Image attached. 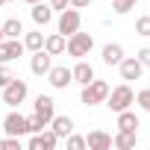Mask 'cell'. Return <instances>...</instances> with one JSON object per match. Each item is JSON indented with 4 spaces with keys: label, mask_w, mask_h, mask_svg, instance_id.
I'll use <instances>...</instances> for the list:
<instances>
[{
    "label": "cell",
    "mask_w": 150,
    "mask_h": 150,
    "mask_svg": "<svg viewBox=\"0 0 150 150\" xmlns=\"http://www.w3.org/2000/svg\"><path fill=\"white\" fill-rule=\"evenodd\" d=\"M38 135H41V147H44V150H53V147L59 144V135H56L53 129H41Z\"/></svg>",
    "instance_id": "7402d4cb"
},
{
    "label": "cell",
    "mask_w": 150,
    "mask_h": 150,
    "mask_svg": "<svg viewBox=\"0 0 150 150\" xmlns=\"http://www.w3.org/2000/svg\"><path fill=\"white\" fill-rule=\"evenodd\" d=\"M12 80H15L12 68H9V65H0V88H3V86H9Z\"/></svg>",
    "instance_id": "83f0119b"
},
{
    "label": "cell",
    "mask_w": 150,
    "mask_h": 150,
    "mask_svg": "<svg viewBox=\"0 0 150 150\" xmlns=\"http://www.w3.org/2000/svg\"><path fill=\"white\" fill-rule=\"evenodd\" d=\"M0 41H3V27H0Z\"/></svg>",
    "instance_id": "e575fe53"
},
{
    "label": "cell",
    "mask_w": 150,
    "mask_h": 150,
    "mask_svg": "<svg viewBox=\"0 0 150 150\" xmlns=\"http://www.w3.org/2000/svg\"><path fill=\"white\" fill-rule=\"evenodd\" d=\"M68 3H71L74 9H88V6H91V0H68Z\"/></svg>",
    "instance_id": "1f68e13d"
},
{
    "label": "cell",
    "mask_w": 150,
    "mask_h": 150,
    "mask_svg": "<svg viewBox=\"0 0 150 150\" xmlns=\"http://www.w3.org/2000/svg\"><path fill=\"white\" fill-rule=\"evenodd\" d=\"M44 127H47V124H44L35 112H33V115H27V132H41Z\"/></svg>",
    "instance_id": "d4e9b609"
},
{
    "label": "cell",
    "mask_w": 150,
    "mask_h": 150,
    "mask_svg": "<svg viewBox=\"0 0 150 150\" xmlns=\"http://www.w3.org/2000/svg\"><path fill=\"white\" fill-rule=\"evenodd\" d=\"M44 50H47L50 56H62V53H65V35H62V33L44 35Z\"/></svg>",
    "instance_id": "e0dca14e"
},
{
    "label": "cell",
    "mask_w": 150,
    "mask_h": 150,
    "mask_svg": "<svg viewBox=\"0 0 150 150\" xmlns=\"http://www.w3.org/2000/svg\"><path fill=\"white\" fill-rule=\"evenodd\" d=\"M33 112L44 121V124H50V118L56 115V100L50 97V94H38L35 97V106H33Z\"/></svg>",
    "instance_id": "8fae6325"
},
{
    "label": "cell",
    "mask_w": 150,
    "mask_h": 150,
    "mask_svg": "<svg viewBox=\"0 0 150 150\" xmlns=\"http://www.w3.org/2000/svg\"><path fill=\"white\" fill-rule=\"evenodd\" d=\"M86 147H88V150H109V147H112V135L103 132V129H91V132L86 135Z\"/></svg>",
    "instance_id": "7c38bea8"
},
{
    "label": "cell",
    "mask_w": 150,
    "mask_h": 150,
    "mask_svg": "<svg viewBox=\"0 0 150 150\" xmlns=\"http://www.w3.org/2000/svg\"><path fill=\"white\" fill-rule=\"evenodd\" d=\"M135 103V91L129 88V83H121V86H115V88H109V97H106V106L118 115V112H124V109H129Z\"/></svg>",
    "instance_id": "6da1fadb"
},
{
    "label": "cell",
    "mask_w": 150,
    "mask_h": 150,
    "mask_svg": "<svg viewBox=\"0 0 150 150\" xmlns=\"http://www.w3.org/2000/svg\"><path fill=\"white\" fill-rule=\"evenodd\" d=\"M141 124H138V115L135 112H129V109H124V112H118V129H129V132H135Z\"/></svg>",
    "instance_id": "ac0fdd59"
},
{
    "label": "cell",
    "mask_w": 150,
    "mask_h": 150,
    "mask_svg": "<svg viewBox=\"0 0 150 150\" xmlns=\"http://www.w3.org/2000/svg\"><path fill=\"white\" fill-rule=\"evenodd\" d=\"M71 74H74V83H80V86H86V83L94 80V68H91V62H86V59H80L77 65H74Z\"/></svg>",
    "instance_id": "5bb4252c"
},
{
    "label": "cell",
    "mask_w": 150,
    "mask_h": 150,
    "mask_svg": "<svg viewBox=\"0 0 150 150\" xmlns=\"http://www.w3.org/2000/svg\"><path fill=\"white\" fill-rule=\"evenodd\" d=\"M24 47L33 50V53L41 50V47H44V35H41V33H27V35H24Z\"/></svg>",
    "instance_id": "44dd1931"
},
{
    "label": "cell",
    "mask_w": 150,
    "mask_h": 150,
    "mask_svg": "<svg viewBox=\"0 0 150 150\" xmlns=\"http://www.w3.org/2000/svg\"><path fill=\"white\" fill-rule=\"evenodd\" d=\"M3 147H6V138H0V150H3Z\"/></svg>",
    "instance_id": "836d02e7"
},
{
    "label": "cell",
    "mask_w": 150,
    "mask_h": 150,
    "mask_svg": "<svg viewBox=\"0 0 150 150\" xmlns=\"http://www.w3.org/2000/svg\"><path fill=\"white\" fill-rule=\"evenodd\" d=\"M124 59V47L121 44H106L103 47V65H118Z\"/></svg>",
    "instance_id": "d6986e66"
},
{
    "label": "cell",
    "mask_w": 150,
    "mask_h": 150,
    "mask_svg": "<svg viewBox=\"0 0 150 150\" xmlns=\"http://www.w3.org/2000/svg\"><path fill=\"white\" fill-rule=\"evenodd\" d=\"M135 3L138 0H112V9H115V15H127L135 9Z\"/></svg>",
    "instance_id": "603a6c76"
},
{
    "label": "cell",
    "mask_w": 150,
    "mask_h": 150,
    "mask_svg": "<svg viewBox=\"0 0 150 150\" xmlns=\"http://www.w3.org/2000/svg\"><path fill=\"white\" fill-rule=\"evenodd\" d=\"M53 68V56L41 47V50H35L33 53V59H30V71L35 74V77H47V71Z\"/></svg>",
    "instance_id": "30bf717a"
},
{
    "label": "cell",
    "mask_w": 150,
    "mask_h": 150,
    "mask_svg": "<svg viewBox=\"0 0 150 150\" xmlns=\"http://www.w3.org/2000/svg\"><path fill=\"white\" fill-rule=\"evenodd\" d=\"M47 127H50L59 138H65V135H71V132H74V118H68V115H53Z\"/></svg>",
    "instance_id": "9a60e30c"
},
{
    "label": "cell",
    "mask_w": 150,
    "mask_h": 150,
    "mask_svg": "<svg viewBox=\"0 0 150 150\" xmlns=\"http://www.w3.org/2000/svg\"><path fill=\"white\" fill-rule=\"evenodd\" d=\"M3 3H6V0H0V6H3Z\"/></svg>",
    "instance_id": "d590c367"
},
{
    "label": "cell",
    "mask_w": 150,
    "mask_h": 150,
    "mask_svg": "<svg viewBox=\"0 0 150 150\" xmlns=\"http://www.w3.org/2000/svg\"><path fill=\"white\" fill-rule=\"evenodd\" d=\"M80 24H83V15H80V9H62L59 12V21H56V33H62L65 38L68 35H74V33H77L80 30Z\"/></svg>",
    "instance_id": "277c9868"
},
{
    "label": "cell",
    "mask_w": 150,
    "mask_h": 150,
    "mask_svg": "<svg viewBox=\"0 0 150 150\" xmlns=\"http://www.w3.org/2000/svg\"><path fill=\"white\" fill-rule=\"evenodd\" d=\"M135 103H138V106H141V109L150 115V88H141V91L135 94Z\"/></svg>",
    "instance_id": "4316f807"
},
{
    "label": "cell",
    "mask_w": 150,
    "mask_h": 150,
    "mask_svg": "<svg viewBox=\"0 0 150 150\" xmlns=\"http://www.w3.org/2000/svg\"><path fill=\"white\" fill-rule=\"evenodd\" d=\"M135 132H129V129H118L115 135H112V147H118V150H132L135 147Z\"/></svg>",
    "instance_id": "2e32d148"
},
{
    "label": "cell",
    "mask_w": 150,
    "mask_h": 150,
    "mask_svg": "<svg viewBox=\"0 0 150 150\" xmlns=\"http://www.w3.org/2000/svg\"><path fill=\"white\" fill-rule=\"evenodd\" d=\"M0 129H3L6 135H15V138L27 135V115H21V112H9V115L3 118V124H0Z\"/></svg>",
    "instance_id": "8992f818"
},
{
    "label": "cell",
    "mask_w": 150,
    "mask_h": 150,
    "mask_svg": "<svg viewBox=\"0 0 150 150\" xmlns=\"http://www.w3.org/2000/svg\"><path fill=\"white\" fill-rule=\"evenodd\" d=\"M47 83H50L56 91H65V88L74 83V74H71V68H65V65H53V68L47 71Z\"/></svg>",
    "instance_id": "52a82bcc"
},
{
    "label": "cell",
    "mask_w": 150,
    "mask_h": 150,
    "mask_svg": "<svg viewBox=\"0 0 150 150\" xmlns=\"http://www.w3.org/2000/svg\"><path fill=\"white\" fill-rule=\"evenodd\" d=\"M94 50V38H91V33H74V35H68L65 38V53L68 56H74V59H83V56H88Z\"/></svg>",
    "instance_id": "7a4b0ae2"
},
{
    "label": "cell",
    "mask_w": 150,
    "mask_h": 150,
    "mask_svg": "<svg viewBox=\"0 0 150 150\" xmlns=\"http://www.w3.org/2000/svg\"><path fill=\"white\" fill-rule=\"evenodd\" d=\"M118 71H121V80H141V74H144V65L135 59V56H124L118 62Z\"/></svg>",
    "instance_id": "9c48e42d"
},
{
    "label": "cell",
    "mask_w": 150,
    "mask_h": 150,
    "mask_svg": "<svg viewBox=\"0 0 150 150\" xmlns=\"http://www.w3.org/2000/svg\"><path fill=\"white\" fill-rule=\"evenodd\" d=\"M65 147H68V150H83V147H86V135H74V132L65 135Z\"/></svg>",
    "instance_id": "cb8c5ba5"
},
{
    "label": "cell",
    "mask_w": 150,
    "mask_h": 150,
    "mask_svg": "<svg viewBox=\"0 0 150 150\" xmlns=\"http://www.w3.org/2000/svg\"><path fill=\"white\" fill-rule=\"evenodd\" d=\"M24 3H30V6H33V3H41V0H24Z\"/></svg>",
    "instance_id": "d6a6232c"
},
{
    "label": "cell",
    "mask_w": 150,
    "mask_h": 150,
    "mask_svg": "<svg viewBox=\"0 0 150 150\" xmlns=\"http://www.w3.org/2000/svg\"><path fill=\"white\" fill-rule=\"evenodd\" d=\"M6 3H9V0H6Z\"/></svg>",
    "instance_id": "8d00e7d4"
},
{
    "label": "cell",
    "mask_w": 150,
    "mask_h": 150,
    "mask_svg": "<svg viewBox=\"0 0 150 150\" xmlns=\"http://www.w3.org/2000/svg\"><path fill=\"white\" fill-rule=\"evenodd\" d=\"M27 94H30V88H27V83L24 80H12L9 86H3V103L9 106V109H15V106H21L24 100H27Z\"/></svg>",
    "instance_id": "5b68a950"
},
{
    "label": "cell",
    "mask_w": 150,
    "mask_h": 150,
    "mask_svg": "<svg viewBox=\"0 0 150 150\" xmlns=\"http://www.w3.org/2000/svg\"><path fill=\"white\" fill-rule=\"evenodd\" d=\"M135 59H138L144 68H150V47H141V50L135 53Z\"/></svg>",
    "instance_id": "f1b7e54d"
},
{
    "label": "cell",
    "mask_w": 150,
    "mask_h": 150,
    "mask_svg": "<svg viewBox=\"0 0 150 150\" xmlns=\"http://www.w3.org/2000/svg\"><path fill=\"white\" fill-rule=\"evenodd\" d=\"M30 18L35 21V27H47L50 21H53V9H50V3H33V9H30Z\"/></svg>",
    "instance_id": "4fadbf2b"
},
{
    "label": "cell",
    "mask_w": 150,
    "mask_h": 150,
    "mask_svg": "<svg viewBox=\"0 0 150 150\" xmlns=\"http://www.w3.org/2000/svg\"><path fill=\"white\" fill-rule=\"evenodd\" d=\"M47 3H50V9H53V12H62V9H68V6H71L68 0H47Z\"/></svg>",
    "instance_id": "4dcf8cb0"
},
{
    "label": "cell",
    "mask_w": 150,
    "mask_h": 150,
    "mask_svg": "<svg viewBox=\"0 0 150 150\" xmlns=\"http://www.w3.org/2000/svg\"><path fill=\"white\" fill-rule=\"evenodd\" d=\"M27 147H30V150H44V147H41V135H38V132H33V138L27 141Z\"/></svg>",
    "instance_id": "f546056e"
},
{
    "label": "cell",
    "mask_w": 150,
    "mask_h": 150,
    "mask_svg": "<svg viewBox=\"0 0 150 150\" xmlns=\"http://www.w3.org/2000/svg\"><path fill=\"white\" fill-rule=\"evenodd\" d=\"M135 33L144 35V38H150V15H141V18L135 21Z\"/></svg>",
    "instance_id": "484cf974"
},
{
    "label": "cell",
    "mask_w": 150,
    "mask_h": 150,
    "mask_svg": "<svg viewBox=\"0 0 150 150\" xmlns=\"http://www.w3.org/2000/svg\"><path fill=\"white\" fill-rule=\"evenodd\" d=\"M106 97H109V83H103V80L94 77L91 83L83 86L80 103H83V106H97V103H106Z\"/></svg>",
    "instance_id": "3957f363"
},
{
    "label": "cell",
    "mask_w": 150,
    "mask_h": 150,
    "mask_svg": "<svg viewBox=\"0 0 150 150\" xmlns=\"http://www.w3.org/2000/svg\"><path fill=\"white\" fill-rule=\"evenodd\" d=\"M24 41L21 38H3L0 41V65H9V62H15L18 56H24Z\"/></svg>",
    "instance_id": "ba28073f"
},
{
    "label": "cell",
    "mask_w": 150,
    "mask_h": 150,
    "mask_svg": "<svg viewBox=\"0 0 150 150\" xmlns=\"http://www.w3.org/2000/svg\"><path fill=\"white\" fill-rule=\"evenodd\" d=\"M0 27H3V38H21V33H24V24L18 18H9V21H3Z\"/></svg>",
    "instance_id": "ffe728a7"
}]
</instances>
